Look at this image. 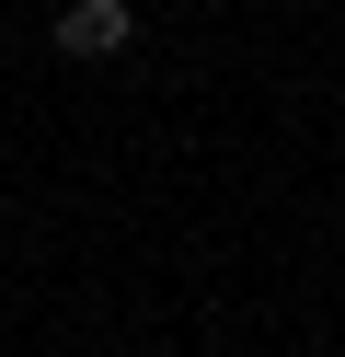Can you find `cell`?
<instances>
[{
  "label": "cell",
  "instance_id": "cell-1",
  "mask_svg": "<svg viewBox=\"0 0 345 357\" xmlns=\"http://www.w3.org/2000/svg\"><path fill=\"white\" fill-rule=\"evenodd\" d=\"M138 0H58V58H127Z\"/></svg>",
  "mask_w": 345,
  "mask_h": 357
}]
</instances>
